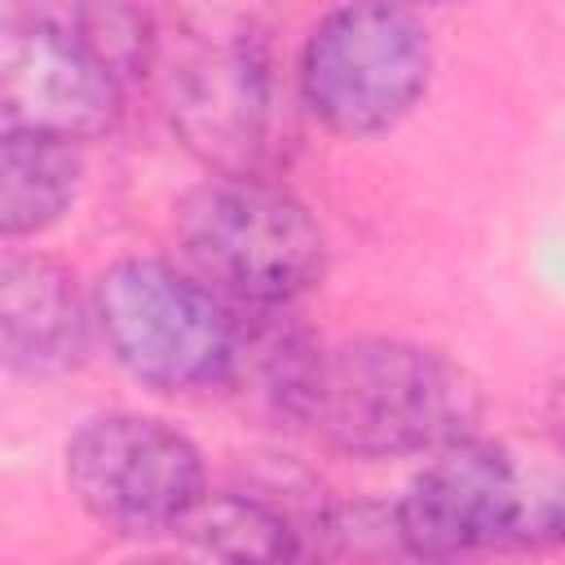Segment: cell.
<instances>
[{
	"label": "cell",
	"mask_w": 565,
	"mask_h": 565,
	"mask_svg": "<svg viewBox=\"0 0 565 565\" xmlns=\"http://www.w3.org/2000/svg\"><path fill=\"white\" fill-rule=\"evenodd\" d=\"M534 481L503 446L477 433L441 446L397 503L411 556H463L486 547H530Z\"/></svg>",
	"instance_id": "obj_8"
},
{
	"label": "cell",
	"mask_w": 565,
	"mask_h": 565,
	"mask_svg": "<svg viewBox=\"0 0 565 565\" xmlns=\"http://www.w3.org/2000/svg\"><path fill=\"white\" fill-rule=\"evenodd\" d=\"M97 335L110 358L154 393L225 388L238 349V313L199 274L163 260H115L93 287Z\"/></svg>",
	"instance_id": "obj_3"
},
{
	"label": "cell",
	"mask_w": 565,
	"mask_h": 565,
	"mask_svg": "<svg viewBox=\"0 0 565 565\" xmlns=\"http://www.w3.org/2000/svg\"><path fill=\"white\" fill-rule=\"evenodd\" d=\"M79 194V154L71 141L4 128L0 141V230L4 238L44 234Z\"/></svg>",
	"instance_id": "obj_11"
},
{
	"label": "cell",
	"mask_w": 565,
	"mask_h": 565,
	"mask_svg": "<svg viewBox=\"0 0 565 565\" xmlns=\"http://www.w3.org/2000/svg\"><path fill=\"white\" fill-rule=\"evenodd\" d=\"M0 115L4 128L71 146L97 141L124 115V75L75 26L31 4L4 22Z\"/></svg>",
	"instance_id": "obj_7"
},
{
	"label": "cell",
	"mask_w": 565,
	"mask_h": 565,
	"mask_svg": "<svg viewBox=\"0 0 565 565\" xmlns=\"http://www.w3.org/2000/svg\"><path fill=\"white\" fill-rule=\"evenodd\" d=\"M433 40L411 9L358 0L327 13L296 62L309 115L335 137H380L428 93Z\"/></svg>",
	"instance_id": "obj_4"
},
{
	"label": "cell",
	"mask_w": 565,
	"mask_h": 565,
	"mask_svg": "<svg viewBox=\"0 0 565 565\" xmlns=\"http://www.w3.org/2000/svg\"><path fill=\"white\" fill-rule=\"evenodd\" d=\"M256 318H238V349L234 371L225 388H238L252 406L305 424L313 375L322 362V349L291 322H282V309H252Z\"/></svg>",
	"instance_id": "obj_10"
},
{
	"label": "cell",
	"mask_w": 565,
	"mask_h": 565,
	"mask_svg": "<svg viewBox=\"0 0 565 565\" xmlns=\"http://www.w3.org/2000/svg\"><path fill=\"white\" fill-rule=\"evenodd\" d=\"M66 486L97 525L132 539L177 534L207 490L199 446L181 428L132 411L93 415L75 428Z\"/></svg>",
	"instance_id": "obj_6"
},
{
	"label": "cell",
	"mask_w": 565,
	"mask_h": 565,
	"mask_svg": "<svg viewBox=\"0 0 565 565\" xmlns=\"http://www.w3.org/2000/svg\"><path fill=\"white\" fill-rule=\"evenodd\" d=\"M481 393L441 349L411 340H349L322 349L305 424L353 459L433 455L477 433Z\"/></svg>",
	"instance_id": "obj_1"
},
{
	"label": "cell",
	"mask_w": 565,
	"mask_h": 565,
	"mask_svg": "<svg viewBox=\"0 0 565 565\" xmlns=\"http://www.w3.org/2000/svg\"><path fill=\"white\" fill-rule=\"evenodd\" d=\"M177 534L225 561H291L305 552V530L282 508L247 490H203Z\"/></svg>",
	"instance_id": "obj_12"
},
{
	"label": "cell",
	"mask_w": 565,
	"mask_h": 565,
	"mask_svg": "<svg viewBox=\"0 0 565 565\" xmlns=\"http://www.w3.org/2000/svg\"><path fill=\"white\" fill-rule=\"evenodd\" d=\"M97 313L79 296L75 274L49 256H4L0 269V349L9 371L49 380L84 366Z\"/></svg>",
	"instance_id": "obj_9"
},
{
	"label": "cell",
	"mask_w": 565,
	"mask_h": 565,
	"mask_svg": "<svg viewBox=\"0 0 565 565\" xmlns=\"http://www.w3.org/2000/svg\"><path fill=\"white\" fill-rule=\"evenodd\" d=\"M384 4H397V9H415V4H446V0H384Z\"/></svg>",
	"instance_id": "obj_14"
},
{
	"label": "cell",
	"mask_w": 565,
	"mask_h": 565,
	"mask_svg": "<svg viewBox=\"0 0 565 565\" xmlns=\"http://www.w3.org/2000/svg\"><path fill=\"white\" fill-rule=\"evenodd\" d=\"M547 428H552L556 446L565 450V380H556L547 393Z\"/></svg>",
	"instance_id": "obj_13"
},
{
	"label": "cell",
	"mask_w": 565,
	"mask_h": 565,
	"mask_svg": "<svg viewBox=\"0 0 565 565\" xmlns=\"http://www.w3.org/2000/svg\"><path fill=\"white\" fill-rule=\"evenodd\" d=\"M190 274L247 309H287L327 274V234L313 212L265 177L212 172L172 216Z\"/></svg>",
	"instance_id": "obj_2"
},
{
	"label": "cell",
	"mask_w": 565,
	"mask_h": 565,
	"mask_svg": "<svg viewBox=\"0 0 565 565\" xmlns=\"http://www.w3.org/2000/svg\"><path fill=\"white\" fill-rule=\"evenodd\" d=\"M159 102L177 141L230 177H265L278 150V84L256 35H194L159 62Z\"/></svg>",
	"instance_id": "obj_5"
}]
</instances>
